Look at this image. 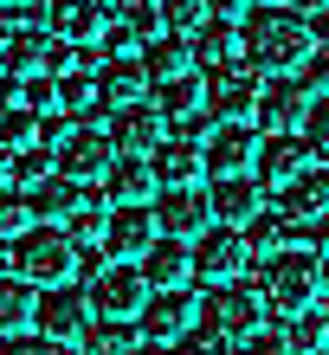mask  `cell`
I'll return each mask as SVG.
<instances>
[{"instance_id":"1","label":"cell","mask_w":329,"mask_h":355,"mask_svg":"<svg viewBox=\"0 0 329 355\" xmlns=\"http://www.w3.org/2000/svg\"><path fill=\"white\" fill-rule=\"evenodd\" d=\"M239 39H245V65L258 78H297L303 58L317 52L310 19L291 13V7H252L239 19Z\"/></svg>"},{"instance_id":"2","label":"cell","mask_w":329,"mask_h":355,"mask_svg":"<svg viewBox=\"0 0 329 355\" xmlns=\"http://www.w3.org/2000/svg\"><path fill=\"white\" fill-rule=\"evenodd\" d=\"M13 271L26 284H39V291L71 284L78 278V239L65 233V226H52V220H33L26 233L13 239Z\"/></svg>"},{"instance_id":"3","label":"cell","mask_w":329,"mask_h":355,"mask_svg":"<svg viewBox=\"0 0 329 355\" xmlns=\"http://www.w3.org/2000/svg\"><path fill=\"white\" fill-rule=\"evenodd\" d=\"M258 297H265V310H272V317L317 310V297H323V259L303 252V245H291V252H278V259H265Z\"/></svg>"},{"instance_id":"4","label":"cell","mask_w":329,"mask_h":355,"mask_svg":"<svg viewBox=\"0 0 329 355\" xmlns=\"http://www.w3.org/2000/svg\"><path fill=\"white\" fill-rule=\"evenodd\" d=\"M200 85H207V91H200V110H207L213 123H252V110H258V85H265V78L239 58V65H213Z\"/></svg>"},{"instance_id":"5","label":"cell","mask_w":329,"mask_h":355,"mask_svg":"<svg viewBox=\"0 0 329 355\" xmlns=\"http://www.w3.org/2000/svg\"><path fill=\"white\" fill-rule=\"evenodd\" d=\"M91 317H97V310H91V291H85V284H52V291H39L33 329L65 349V343H78V336L91 329Z\"/></svg>"},{"instance_id":"6","label":"cell","mask_w":329,"mask_h":355,"mask_svg":"<svg viewBox=\"0 0 329 355\" xmlns=\"http://www.w3.org/2000/svg\"><path fill=\"white\" fill-rule=\"evenodd\" d=\"M245 265H252V245H245V233L239 226H207V233L194 239V278L200 284H233V278H245Z\"/></svg>"},{"instance_id":"7","label":"cell","mask_w":329,"mask_h":355,"mask_svg":"<svg viewBox=\"0 0 329 355\" xmlns=\"http://www.w3.org/2000/svg\"><path fill=\"white\" fill-rule=\"evenodd\" d=\"M200 310H207V323L226 329V336H252V329H265V297H258V284H207V297H200Z\"/></svg>"},{"instance_id":"8","label":"cell","mask_w":329,"mask_h":355,"mask_svg":"<svg viewBox=\"0 0 329 355\" xmlns=\"http://www.w3.org/2000/svg\"><path fill=\"white\" fill-rule=\"evenodd\" d=\"M58 175H71V181H104V168L116 162V142L110 130H97V123H71L65 136H58Z\"/></svg>"},{"instance_id":"9","label":"cell","mask_w":329,"mask_h":355,"mask_svg":"<svg viewBox=\"0 0 329 355\" xmlns=\"http://www.w3.org/2000/svg\"><path fill=\"white\" fill-rule=\"evenodd\" d=\"M310 91H303V78H265L258 85V110H252V123L265 136H278V130H303V116H310Z\"/></svg>"},{"instance_id":"10","label":"cell","mask_w":329,"mask_h":355,"mask_svg":"<svg viewBox=\"0 0 329 355\" xmlns=\"http://www.w3.org/2000/svg\"><path fill=\"white\" fill-rule=\"evenodd\" d=\"M258 142H265L258 123H213V136L200 142V155H207V175H252Z\"/></svg>"},{"instance_id":"11","label":"cell","mask_w":329,"mask_h":355,"mask_svg":"<svg viewBox=\"0 0 329 355\" xmlns=\"http://www.w3.org/2000/svg\"><path fill=\"white\" fill-rule=\"evenodd\" d=\"M194 291L181 284V291H149V304H142V317H136V329H142V343H175V336H188L194 329Z\"/></svg>"},{"instance_id":"12","label":"cell","mask_w":329,"mask_h":355,"mask_svg":"<svg viewBox=\"0 0 329 355\" xmlns=\"http://www.w3.org/2000/svg\"><path fill=\"white\" fill-rule=\"evenodd\" d=\"M149 207H155V226H161L168 239H200V233L213 226V207H207L200 187H161Z\"/></svg>"},{"instance_id":"13","label":"cell","mask_w":329,"mask_h":355,"mask_svg":"<svg viewBox=\"0 0 329 355\" xmlns=\"http://www.w3.org/2000/svg\"><path fill=\"white\" fill-rule=\"evenodd\" d=\"M91 291V310L97 317H142V304H149V278H142V265H110Z\"/></svg>"},{"instance_id":"14","label":"cell","mask_w":329,"mask_h":355,"mask_svg":"<svg viewBox=\"0 0 329 355\" xmlns=\"http://www.w3.org/2000/svg\"><path fill=\"white\" fill-rule=\"evenodd\" d=\"M161 239V226H155V207H110V226H104V252L116 265H136L149 245Z\"/></svg>"},{"instance_id":"15","label":"cell","mask_w":329,"mask_h":355,"mask_svg":"<svg viewBox=\"0 0 329 355\" xmlns=\"http://www.w3.org/2000/svg\"><path fill=\"white\" fill-rule=\"evenodd\" d=\"M46 26H52V39L97 46V39L110 33V7L104 0H46Z\"/></svg>"},{"instance_id":"16","label":"cell","mask_w":329,"mask_h":355,"mask_svg":"<svg viewBox=\"0 0 329 355\" xmlns=\"http://www.w3.org/2000/svg\"><path fill=\"white\" fill-rule=\"evenodd\" d=\"M161 136H168V116L155 110V97L130 103V110H110V142H116V155H149Z\"/></svg>"},{"instance_id":"17","label":"cell","mask_w":329,"mask_h":355,"mask_svg":"<svg viewBox=\"0 0 329 355\" xmlns=\"http://www.w3.org/2000/svg\"><path fill=\"white\" fill-rule=\"evenodd\" d=\"M303 168H310V142H303V130H278V136L258 142V162H252L258 187H284V181L303 175Z\"/></svg>"},{"instance_id":"18","label":"cell","mask_w":329,"mask_h":355,"mask_svg":"<svg viewBox=\"0 0 329 355\" xmlns=\"http://www.w3.org/2000/svg\"><path fill=\"white\" fill-rule=\"evenodd\" d=\"M149 168H155V187H200L207 155H200L194 136H161L155 149H149Z\"/></svg>"},{"instance_id":"19","label":"cell","mask_w":329,"mask_h":355,"mask_svg":"<svg viewBox=\"0 0 329 355\" xmlns=\"http://www.w3.org/2000/svg\"><path fill=\"white\" fill-rule=\"evenodd\" d=\"M278 214L291 226H310L317 214H329V162H317V168H303L278 187Z\"/></svg>"},{"instance_id":"20","label":"cell","mask_w":329,"mask_h":355,"mask_svg":"<svg viewBox=\"0 0 329 355\" xmlns=\"http://www.w3.org/2000/svg\"><path fill=\"white\" fill-rule=\"evenodd\" d=\"M104 200L110 207H149L161 187H155V168H149V155H116L110 168H104Z\"/></svg>"},{"instance_id":"21","label":"cell","mask_w":329,"mask_h":355,"mask_svg":"<svg viewBox=\"0 0 329 355\" xmlns=\"http://www.w3.org/2000/svg\"><path fill=\"white\" fill-rule=\"evenodd\" d=\"M207 207H213L220 226H245L265 207V187H258V175H213L207 181Z\"/></svg>"},{"instance_id":"22","label":"cell","mask_w":329,"mask_h":355,"mask_svg":"<svg viewBox=\"0 0 329 355\" xmlns=\"http://www.w3.org/2000/svg\"><path fill=\"white\" fill-rule=\"evenodd\" d=\"M136 265H142V278H149V291H181L194 278V239H168L161 233Z\"/></svg>"},{"instance_id":"23","label":"cell","mask_w":329,"mask_h":355,"mask_svg":"<svg viewBox=\"0 0 329 355\" xmlns=\"http://www.w3.org/2000/svg\"><path fill=\"white\" fill-rule=\"evenodd\" d=\"M155 85L149 71H142V58H104L97 65V97H104V110H130V103H142Z\"/></svg>"},{"instance_id":"24","label":"cell","mask_w":329,"mask_h":355,"mask_svg":"<svg viewBox=\"0 0 329 355\" xmlns=\"http://www.w3.org/2000/svg\"><path fill=\"white\" fill-rule=\"evenodd\" d=\"M85 194H91V181H71V175H46V181H33L26 187V200H33V220H52V226H65L78 207H85Z\"/></svg>"},{"instance_id":"25","label":"cell","mask_w":329,"mask_h":355,"mask_svg":"<svg viewBox=\"0 0 329 355\" xmlns=\"http://www.w3.org/2000/svg\"><path fill=\"white\" fill-rule=\"evenodd\" d=\"M188 46H194V65H239V58H245V39H239V19H220V13H207V19H200V33L188 39Z\"/></svg>"},{"instance_id":"26","label":"cell","mask_w":329,"mask_h":355,"mask_svg":"<svg viewBox=\"0 0 329 355\" xmlns=\"http://www.w3.org/2000/svg\"><path fill=\"white\" fill-rule=\"evenodd\" d=\"M46 46H52V26H13L7 39H0V71L33 78L39 65H46Z\"/></svg>"},{"instance_id":"27","label":"cell","mask_w":329,"mask_h":355,"mask_svg":"<svg viewBox=\"0 0 329 355\" xmlns=\"http://www.w3.org/2000/svg\"><path fill=\"white\" fill-rule=\"evenodd\" d=\"M142 71H149V85H168V78H188L194 71V46L181 33H161L142 46Z\"/></svg>"},{"instance_id":"28","label":"cell","mask_w":329,"mask_h":355,"mask_svg":"<svg viewBox=\"0 0 329 355\" xmlns=\"http://www.w3.org/2000/svg\"><path fill=\"white\" fill-rule=\"evenodd\" d=\"M239 233H245V245H252V259H278V252H291V245H297V226L284 220L278 207H258Z\"/></svg>"},{"instance_id":"29","label":"cell","mask_w":329,"mask_h":355,"mask_svg":"<svg viewBox=\"0 0 329 355\" xmlns=\"http://www.w3.org/2000/svg\"><path fill=\"white\" fill-rule=\"evenodd\" d=\"M142 329L136 317H91V329L78 336V355H136Z\"/></svg>"},{"instance_id":"30","label":"cell","mask_w":329,"mask_h":355,"mask_svg":"<svg viewBox=\"0 0 329 355\" xmlns=\"http://www.w3.org/2000/svg\"><path fill=\"white\" fill-rule=\"evenodd\" d=\"M33 310H39V284H26L19 271H0V336L33 329Z\"/></svg>"},{"instance_id":"31","label":"cell","mask_w":329,"mask_h":355,"mask_svg":"<svg viewBox=\"0 0 329 355\" xmlns=\"http://www.w3.org/2000/svg\"><path fill=\"white\" fill-rule=\"evenodd\" d=\"M200 91H207V85H200V78L188 71V78H168V85H155L149 97H155V110H161V116H168L175 130H181L188 116H200Z\"/></svg>"},{"instance_id":"32","label":"cell","mask_w":329,"mask_h":355,"mask_svg":"<svg viewBox=\"0 0 329 355\" xmlns=\"http://www.w3.org/2000/svg\"><path fill=\"white\" fill-rule=\"evenodd\" d=\"M58 110H65L71 123H91L97 110H104V97H97V71H71V78H58Z\"/></svg>"},{"instance_id":"33","label":"cell","mask_w":329,"mask_h":355,"mask_svg":"<svg viewBox=\"0 0 329 355\" xmlns=\"http://www.w3.org/2000/svg\"><path fill=\"white\" fill-rule=\"evenodd\" d=\"M104 226H110V200H104V187H91L85 194V207L65 220V233L78 239V245H91V239H104Z\"/></svg>"},{"instance_id":"34","label":"cell","mask_w":329,"mask_h":355,"mask_svg":"<svg viewBox=\"0 0 329 355\" xmlns=\"http://www.w3.org/2000/svg\"><path fill=\"white\" fill-rule=\"evenodd\" d=\"M168 355H233V336H226V329H213V323H194L188 336L168 343Z\"/></svg>"},{"instance_id":"35","label":"cell","mask_w":329,"mask_h":355,"mask_svg":"<svg viewBox=\"0 0 329 355\" xmlns=\"http://www.w3.org/2000/svg\"><path fill=\"white\" fill-rule=\"evenodd\" d=\"M39 110H26V103H13V110H0V142H7V149H33L39 142Z\"/></svg>"},{"instance_id":"36","label":"cell","mask_w":329,"mask_h":355,"mask_svg":"<svg viewBox=\"0 0 329 355\" xmlns=\"http://www.w3.org/2000/svg\"><path fill=\"white\" fill-rule=\"evenodd\" d=\"M284 343H291V355H310L329 343V317H317V310H297L291 329H284Z\"/></svg>"},{"instance_id":"37","label":"cell","mask_w":329,"mask_h":355,"mask_svg":"<svg viewBox=\"0 0 329 355\" xmlns=\"http://www.w3.org/2000/svg\"><path fill=\"white\" fill-rule=\"evenodd\" d=\"M33 226V200L26 187H0V239H19Z\"/></svg>"},{"instance_id":"38","label":"cell","mask_w":329,"mask_h":355,"mask_svg":"<svg viewBox=\"0 0 329 355\" xmlns=\"http://www.w3.org/2000/svg\"><path fill=\"white\" fill-rule=\"evenodd\" d=\"M155 7H161V26L181 33V39H194L200 19H207V0H155Z\"/></svg>"},{"instance_id":"39","label":"cell","mask_w":329,"mask_h":355,"mask_svg":"<svg viewBox=\"0 0 329 355\" xmlns=\"http://www.w3.org/2000/svg\"><path fill=\"white\" fill-rule=\"evenodd\" d=\"M52 168H58V155L46 149V142H39V149H19V155H13V181H19V187H33V181H46Z\"/></svg>"},{"instance_id":"40","label":"cell","mask_w":329,"mask_h":355,"mask_svg":"<svg viewBox=\"0 0 329 355\" xmlns=\"http://www.w3.org/2000/svg\"><path fill=\"white\" fill-rule=\"evenodd\" d=\"M303 142H310L317 162H329V97L310 103V116H303Z\"/></svg>"},{"instance_id":"41","label":"cell","mask_w":329,"mask_h":355,"mask_svg":"<svg viewBox=\"0 0 329 355\" xmlns=\"http://www.w3.org/2000/svg\"><path fill=\"white\" fill-rule=\"evenodd\" d=\"M233 355H291V343H284V329H252L233 343Z\"/></svg>"},{"instance_id":"42","label":"cell","mask_w":329,"mask_h":355,"mask_svg":"<svg viewBox=\"0 0 329 355\" xmlns=\"http://www.w3.org/2000/svg\"><path fill=\"white\" fill-rule=\"evenodd\" d=\"M0 355H58V343L39 329H19V336H0Z\"/></svg>"},{"instance_id":"43","label":"cell","mask_w":329,"mask_h":355,"mask_svg":"<svg viewBox=\"0 0 329 355\" xmlns=\"http://www.w3.org/2000/svg\"><path fill=\"white\" fill-rule=\"evenodd\" d=\"M297 78H303V91H310V97H329V52H310Z\"/></svg>"},{"instance_id":"44","label":"cell","mask_w":329,"mask_h":355,"mask_svg":"<svg viewBox=\"0 0 329 355\" xmlns=\"http://www.w3.org/2000/svg\"><path fill=\"white\" fill-rule=\"evenodd\" d=\"M297 239H303V252H317V259H329V214H317V220L303 226Z\"/></svg>"},{"instance_id":"45","label":"cell","mask_w":329,"mask_h":355,"mask_svg":"<svg viewBox=\"0 0 329 355\" xmlns=\"http://www.w3.org/2000/svg\"><path fill=\"white\" fill-rule=\"evenodd\" d=\"M207 13H220V19H239V13H252V0H207Z\"/></svg>"},{"instance_id":"46","label":"cell","mask_w":329,"mask_h":355,"mask_svg":"<svg viewBox=\"0 0 329 355\" xmlns=\"http://www.w3.org/2000/svg\"><path fill=\"white\" fill-rule=\"evenodd\" d=\"M13 155H19V149H7V142H0V187H13Z\"/></svg>"},{"instance_id":"47","label":"cell","mask_w":329,"mask_h":355,"mask_svg":"<svg viewBox=\"0 0 329 355\" xmlns=\"http://www.w3.org/2000/svg\"><path fill=\"white\" fill-rule=\"evenodd\" d=\"M323 7H329V0H291V13H303V19H317Z\"/></svg>"},{"instance_id":"48","label":"cell","mask_w":329,"mask_h":355,"mask_svg":"<svg viewBox=\"0 0 329 355\" xmlns=\"http://www.w3.org/2000/svg\"><path fill=\"white\" fill-rule=\"evenodd\" d=\"M310 33H317V39H329V7H323V13L310 19Z\"/></svg>"},{"instance_id":"49","label":"cell","mask_w":329,"mask_h":355,"mask_svg":"<svg viewBox=\"0 0 329 355\" xmlns=\"http://www.w3.org/2000/svg\"><path fill=\"white\" fill-rule=\"evenodd\" d=\"M0 271H13V239H0Z\"/></svg>"},{"instance_id":"50","label":"cell","mask_w":329,"mask_h":355,"mask_svg":"<svg viewBox=\"0 0 329 355\" xmlns=\"http://www.w3.org/2000/svg\"><path fill=\"white\" fill-rule=\"evenodd\" d=\"M136 355H168V343H136Z\"/></svg>"},{"instance_id":"51","label":"cell","mask_w":329,"mask_h":355,"mask_svg":"<svg viewBox=\"0 0 329 355\" xmlns=\"http://www.w3.org/2000/svg\"><path fill=\"white\" fill-rule=\"evenodd\" d=\"M323 291H329V259H323Z\"/></svg>"},{"instance_id":"52","label":"cell","mask_w":329,"mask_h":355,"mask_svg":"<svg viewBox=\"0 0 329 355\" xmlns=\"http://www.w3.org/2000/svg\"><path fill=\"white\" fill-rule=\"evenodd\" d=\"M310 355H329V343H323V349H310Z\"/></svg>"},{"instance_id":"53","label":"cell","mask_w":329,"mask_h":355,"mask_svg":"<svg viewBox=\"0 0 329 355\" xmlns=\"http://www.w3.org/2000/svg\"><path fill=\"white\" fill-rule=\"evenodd\" d=\"M258 7H278V0H258Z\"/></svg>"},{"instance_id":"54","label":"cell","mask_w":329,"mask_h":355,"mask_svg":"<svg viewBox=\"0 0 329 355\" xmlns=\"http://www.w3.org/2000/svg\"><path fill=\"white\" fill-rule=\"evenodd\" d=\"M0 7H13V0H0Z\"/></svg>"}]
</instances>
